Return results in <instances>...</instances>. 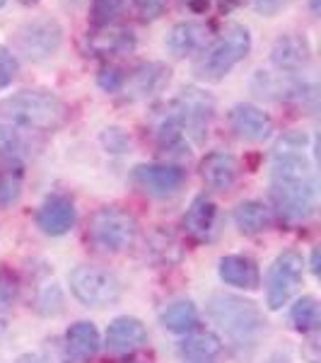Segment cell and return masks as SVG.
<instances>
[{"label":"cell","mask_w":321,"mask_h":363,"mask_svg":"<svg viewBox=\"0 0 321 363\" xmlns=\"http://www.w3.org/2000/svg\"><path fill=\"white\" fill-rule=\"evenodd\" d=\"M244 3H247V0H218V5H220V10H223V13H230V10L242 8Z\"/></svg>","instance_id":"cell-36"},{"label":"cell","mask_w":321,"mask_h":363,"mask_svg":"<svg viewBox=\"0 0 321 363\" xmlns=\"http://www.w3.org/2000/svg\"><path fill=\"white\" fill-rule=\"evenodd\" d=\"M210 39H213V32H210L206 22L186 20L169 29L165 46L174 58H186V56L201 54L210 44Z\"/></svg>","instance_id":"cell-14"},{"label":"cell","mask_w":321,"mask_h":363,"mask_svg":"<svg viewBox=\"0 0 321 363\" xmlns=\"http://www.w3.org/2000/svg\"><path fill=\"white\" fill-rule=\"evenodd\" d=\"M17 73H20V61H17V56L8 46L0 44V90L13 85Z\"/></svg>","instance_id":"cell-30"},{"label":"cell","mask_w":321,"mask_h":363,"mask_svg":"<svg viewBox=\"0 0 321 363\" xmlns=\"http://www.w3.org/2000/svg\"><path fill=\"white\" fill-rule=\"evenodd\" d=\"M268 363H293V361H290L288 354H283V351H276V354L271 356V361H268Z\"/></svg>","instance_id":"cell-38"},{"label":"cell","mask_w":321,"mask_h":363,"mask_svg":"<svg viewBox=\"0 0 321 363\" xmlns=\"http://www.w3.org/2000/svg\"><path fill=\"white\" fill-rule=\"evenodd\" d=\"M17 291H20L17 277L8 267H0V310L13 306L15 298H17Z\"/></svg>","instance_id":"cell-31"},{"label":"cell","mask_w":321,"mask_h":363,"mask_svg":"<svg viewBox=\"0 0 321 363\" xmlns=\"http://www.w3.org/2000/svg\"><path fill=\"white\" fill-rule=\"evenodd\" d=\"M5 3H8V0H0V8H3V5H5Z\"/></svg>","instance_id":"cell-42"},{"label":"cell","mask_w":321,"mask_h":363,"mask_svg":"<svg viewBox=\"0 0 321 363\" xmlns=\"http://www.w3.org/2000/svg\"><path fill=\"white\" fill-rule=\"evenodd\" d=\"M63 44V27L56 17L42 15L25 22L13 34V54H22L29 61H46L56 56Z\"/></svg>","instance_id":"cell-7"},{"label":"cell","mask_w":321,"mask_h":363,"mask_svg":"<svg viewBox=\"0 0 321 363\" xmlns=\"http://www.w3.org/2000/svg\"><path fill=\"white\" fill-rule=\"evenodd\" d=\"M22 136L15 126L0 124V160H13L22 153Z\"/></svg>","instance_id":"cell-27"},{"label":"cell","mask_w":321,"mask_h":363,"mask_svg":"<svg viewBox=\"0 0 321 363\" xmlns=\"http://www.w3.org/2000/svg\"><path fill=\"white\" fill-rule=\"evenodd\" d=\"M288 3H290V0H256V10L268 15V17H273L278 10L288 8Z\"/></svg>","instance_id":"cell-34"},{"label":"cell","mask_w":321,"mask_h":363,"mask_svg":"<svg viewBox=\"0 0 321 363\" xmlns=\"http://www.w3.org/2000/svg\"><path fill=\"white\" fill-rule=\"evenodd\" d=\"M230 119V126L235 131L237 138L247 140V143H264L273 136V119L271 114L264 112L256 104H247L239 102L230 109L227 114Z\"/></svg>","instance_id":"cell-10"},{"label":"cell","mask_w":321,"mask_h":363,"mask_svg":"<svg viewBox=\"0 0 321 363\" xmlns=\"http://www.w3.org/2000/svg\"><path fill=\"white\" fill-rule=\"evenodd\" d=\"M102 143L104 148H107V153H126L128 150V136L121 128H107V131L102 133Z\"/></svg>","instance_id":"cell-32"},{"label":"cell","mask_w":321,"mask_h":363,"mask_svg":"<svg viewBox=\"0 0 321 363\" xmlns=\"http://www.w3.org/2000/svg\"><path fill=\"white\" fill-rule=\"evenodd\" d=\"M201 177L208 189L227 191L235 186L239 177V162L237 157L227 150H213L201 160Z\"/></svg>","instance_id":"cell-18"},{"label":"cell","mask_w":321,"mask_h":363,"mask_svg":"<svg viewBox=\"0 0 321 363\" xmlns=\"http://www.w3.org/2000/svg\"><path fill=\"white\" fill-rule=\"evenodd\" d=\"M252 51V34L239 22L227 25L210 39V44L201 51L194 63V73L203 83H220L237 63H242Z\"/></svg>","instance_id":"cell-4"},{"label":"cell","mask_w":321,"mask_h":363,"mask_svg":"<svg viewBox=\"0 0 321 363\" xmlns=\"http://www.w3.org/2000/svg\"><path fill=\"white\" fill-rule=\"evenodd\" d=\"M102 347V339H99V330L95 322L80 320L75 325L68 327L66 332V349L73 359L78 361H90Z\"/></svg>","instance_id":"cell-22"},{"label":"cell","mask_w":321,"mask_h":363,"mask_svg":"<svg viewBox=\"0 0 321 363\" xmlns=\"http://www.w3.org/2000/svg\"><path fill=\"white\" fill-rule=\"evenodd\" d=\"M271 199L288 220H309L317 213V174L305 131H288L273 148Z\"/></svg>","instance_id":"cell-1"},{"label":"cell","mask_w":321,"mask_h":363,"mask_svg":"<svg viewBox=\"0 0 321 363\" xmlns=\"http://www.w3.org/2000/svg\"><path fill=\"white\" fill-rule=\"evenodd\" d=\"M309 3H312V10H314V13H319V0H309Z\"/></svg>","instance_id":"cell-40"},{"label":"cell","mask_w":321,"mask_h":363,"mask_svg":"<svg viewBox=\"0 0 321 363\" xmlns=\"http://www.w3.org/2000/svg\"><path fill=\"white\" fill-rule=\"evenodd\" d=\"M182 3L191 10V13H206L208 10V0H182Z\"/></svg>","instance_id":"cell-35"},{"label":"cell","mask_w":321,"mask_h":363,"mask_svg":"<svg viewBox=\"0 0 321 363\" xmlns=\"http://www.w3.org/2000/svg\"><path fill=\"white\" fill-rule=\"evenodd\" d=\"M22 194V177L17 172L0 174V208H8Z\"/></svg>","instance_id":"cell-28"},{"label":"cell","mask_w":321,"mask_h":363,"mask_svg":"<svg viewBox=\"0 0 321 363\" xmlns=\"http://www.w3.org/2000/svg\"><path fill=\"white\" fill-rule=\"evenodd\" d=\"M145 20H157L167 10V0H131Z\"/></svg>","instance_id":"cell-33"},{"label":"cell","mask_w":321,"mask_h":363,"mask_svg":"<svg viewBox=\"0 0 321 363\" xmlns=\"http://www.w3.org/2000/svg\"><path fill=\"white\" fill-rule=\"evenodd\" d=\"M70 294L78 298L87 308H107L121 301L124 296V284L119 277L102 267H75L68 277Z\"/></svg>","instance_id":"cell-6"},{"label":"cell","mask_w":321,"mask_h":363,"mask_svg":"<svg viewBox=\"0 0 321 363\" xmlns=\"http://www.w3.org/2000/svg\"><path fill=\"white\" fill-rule=\"evenodd\" d=\"M302 279H305V259L300 252L285 250L283 255L276 257V262L268 269L266 279V303L271 310H280L288 306L295 291L300 289Z\"/></svg>","instance_id":"cell-9"},{"label":"cell","mask_w":321,"mask_h":363,"mask_svg":"<svg viewBox=\"0 0 321 363\" xmlns=\"http://www.w3.org/2000/svg\"><path fill=\"white\" fill-rule=\"evenodd\" d=\"M206 313L235 347H254L266 325L264 313L256 308V303L230 294L210 296Z\"/></svg>","instance_id":"cell-5"},{"label":"cell","mask_w":321,"mask_h":363,"mask_svg":"<svg viewBox=\"0 0 321 363\" xmlns=\"http://www.w3.org/2000/svg\"><path fill=\"white\" fill-rule=\"evenodd\" d=\"M218 274L227 286L242 291H256L261 286L259 264L247 255H227L218 262Z\"/></svg>","instance_id":"cell-20"},{"label":"cell","mask_w":321,"mask_h":363,"mask_svg":"<svg viewBox=\"0 0 321 363\" xmlns=\"http://www.w3.org/2000/svg\"><path fill=\"white\" fill-rule=\"evenodd\" d=\"M213 116L215 99L198 87H184L165 109V116L157 126V143L169 153L186 150L189 155L191 143L206 140Z\"/></svg>","instance_id":"cell-2"},{"label":"cell","mask_w":321,"mask_h":363,"mask_svg":"<svg viewBox=\"0 0 321 363\" xmlns=\"http://www.w3.org/2000/svg\"><path fill=\"white\" fill-rule=\"evenodd\" d=\"M223 354V339L210 330H191L179 342L182 363H215Z\"/></svg>","instance_id":"cell-19"},{"label":"cell","mask_w":321,"mask_h":363,"mask_svg":"<svg viewBox=\"0 0 321 363\" xmlns=\"http://www.w3.org/2000/svg\"><path fill=\"white\" fill-rule=\"evenodd\" d=\"M235 223L242 233L247 235H256V233H264L273 225V213L264 201H242L235 208Z\"/></svg>","instance_id":"cell-23"},{"label":"cell","mask_w":321,"mask_h":363,"mask_svg":"<svg viewBox=\"0 0 321 363\" xmlns=\"http://www.w3.org/2000/svg\"><path fill=\"white\" fill-rule=\"evenodd\" d=\"M85 46L92 56H102V58L128 56L136 51L138 39L128 27L107 25V27H95L92 32H87Z\"/></svg>","instance_id":"cell-11"},{"label":"cell","mask_w":321,"mask_h":363,"mask_svg":"<svg viewBox=\"0 0 321 363\" xmlns=\"http://www.w3.org/2000/svg\"><path fill=\"white\" fill-rule=\"evenodd\" d=\"M20 3H22V5H37L39 0H20Z\"/></svg>","instance_id":"cell-41"},{"label":"cell","mask_w":321,"mask_h":363,"mask_svg":"<svg viewBox=\"0 0 321 363\" xmlns=\"http://www.w3.org/2000/svg\"><path fill=\"white\" fill-rule=\"evenodd\" d=\"M182 225L186 230V235H191L198 242H208L213 240L215 230H218V203L210 196L201 194L191 201V206L186 208Z\"/></svg>","instance_id":"cell-17"},{"label":"cell","mask_w":321,"mask_h":363,"mask_svg":"<svg viewBox=\"0 0 321 363\" xmlns=\"http://www.w3.org/2000/svg\"><path fill=\"white\" fill-rule=\"evenodd\" d=\"M0 114L13 126L29 131H58L66 126L70 109L51 90H22L0 102Z\"/></svg>","instance_id":"cell-3"},{"label":"cell","mask_w":321,"mask_h":363,"mask_svg":"<svg viewBox=\"0 0 321 363\" xmlns=\"http://www.w3.org/2000/svg\"><path fill=\"white\" fill-rule=\"evenodd\" d=\"M126 0H92L90 5V20L95 27L114 25V20L124 13Z\"/></svg>","instance_id":"cell-26"},{"label":"cell","mask_w":321,"mask_h":363,"mask_svg":"<svg viewBox=\"0 0 321 363\" xmlns=\"http://www.w3.org/2000/svg\"><path fill=\"white\" fill-rule=\"evenodd\" d=\"M138 223L128 211L119 206L99 208L90 220V240L95 247L109 255H119L126 247H131L136 240Z\"/></svg>","instance_id":"cell-8"},{"label":"cell","mask_w":321,"mask_h":363,"mask_svg":"<svg viewBox=\"0 0 321 363\" xmlns=\"http://www.w3.org/2000/svg\"><path fill=\"white\" fill-rule=\"evenodd\" d=\"M162 327L174 335H189L191 330H196L198 325V308L194 301H174L162 310L160 315Z\"/></svg>","instance_id":"cell-24"},{"label":"cell","mask_w":321,"mask_h":363,"mask_svg":"<svg viewBox=\"0 0 321 363\" xmlns=\"http://www.w3.org/2000/svg\"><path fill=\"white\" fill-rule=\"evenodd\" d=\"M312 272L319 274V250L312 252Z\"/></svg>","instance_id":"cell-39"},{"label":"cell","mask_w":321,"mask_h":363,"mask_svg":"<svg viewBox=\"0 0 321 363\" xmlns=\"http://www.w3.org/2000/svg\"><path fill=\"white\" fill-rule=\"evenodd\" d=\"M309 61H312V46L305 34H280L271 46V63L280 73H297V70L307 68Z\"/></svg>","instance_id":"cell-13"},{"label":"cell","mask_w":321,"mask_h":363,"mask_svg":"<svg viewBox=\"0 0 321 363\" xmlns=\"http://www.w3.org/2000/svg\"><path fill=\"white\" fill-rule=\"evenodd\" d=\"M37 225L44 235L61 238L75 225V203L66 194H51L37 211Z\"/></svg>","instance_id":"cell-16"},{"label":"cell","mask_w":321,"mask_h":363,"mask_svg":"<svg viewBox=\"0 0 321 363\" xmlns=\"http://www.w3.org/2000/svg\"><path fill=\"white\" fill-rule=\"evenodd\" d=\"M124 83H126V73L119 66H114V63L104 66L97 75V85L104 92H109V95H116V92L124 90Z\"/></svg>","instance_id":"cell-29"},{"label":"cell","mask_w":321,"mask_h":363,"mask_svg":"<svg viewBox=\"0 0 321 363\" xmlns=\"http://www.w3.org/2000/svg\"><path fill=\"white\" fill-rule=\"evenodd\" d=\"M169 80H172V68H169L167 63H160V61L140 63L138 68L131 70V75H126L124 90L131 99H145L165 90L169 85Z\"/></svg>","instance_id":"cell-15"},{"label":"cell","mask_w":321,"mask_h":363,"mask_svg":"<svg viewBox=\"0 0 321 363\" xmlns=\"http://www.w3.org/2000/svg\"><path fill=\"white\" fill-rule=\"evenodd\" d=\"M131 177L148 194L172 196L184 186L186 172L179 165H138Z\"/></svg>","instance_id":"cell-12"},{"label":"cell","mask_w":321,"mask_h":363,"mask_svg":"<svg viewBox=\"0 0 321 363\" xmlns=\"http://www.w3.org/2000/svg\"><path fill=\"white\" fill-rule=\"evenodd\" d=\"M15 363H49V361H46L44 356H39V354H22Z\"/></svg>","instance_id":"cell-37"},{"label":"cell","mask_w":321,"mask_h":363,"mask_svg":"<svg viewBox=\"0 0 321 363\" xmlns=\"http://www.w3.org/2000/svg\"><path fill=\"white\" fill-rule=\"evenodd\" d=\"M319 301L314 296H302L295 301V306L290 308V320H293L295 330L307 335L319 327Z\"/></svg>","instance_id":"cell-25"},{"label":"cell","mask_w":321,"mask_h":363,"mask_svg":"<svg viewBox=\"0 0 321 363\" xmlns=\"http://www.w3.org/2000/svg\"><path fill=\"white\" fill-rule=\"evenodd\" d=\"M148 342V330L138 318H116L107 330V347L116 354H128L136 351Z\"/></svg>","instance_id":"cell-21"}]
</instances>
